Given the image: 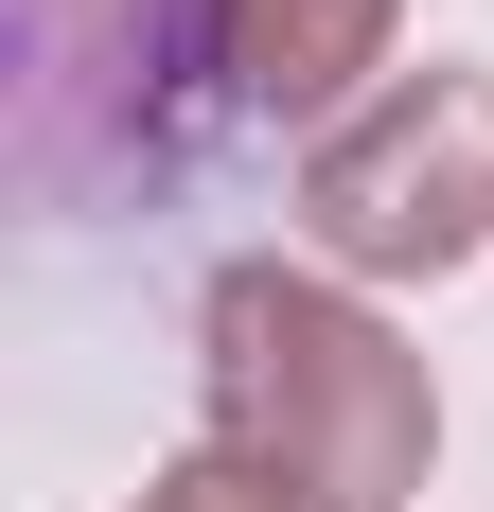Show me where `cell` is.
<instances>
[{
	"instance_id": "3957f363",
	"label": "cell",
	"mask_w": 494,
	"mask_h": 512,
	"mask_svg": "<svg viewBox=\"0 0 494 512\" xmlns=\"http://www.w3.org/2000/svg\"><path fill=\"white\" fill-rule=\"evenodd\" d=\"M300 230L353 283H442L459 248H494V71H406L336 142H300Z\"/></svg>"
},
{
	"instance_id": "277c9868",
	"label": "cell",
	"mask_w": 494,
	"mask_h": 512,
	"mask_svg": "<svg viewBox=\"0 0 494 512\" xmlns=\"http://www.w3.org/2000/svg\"><path fill=\"white\" fill-rule=\"evenodd\" d=\"M389 18L406 0H230V142H265V124L336 142L389 71Z\"/></svg>"
},
{
	"instance_id": "5b68a950",
	"label": "cell",
	"mask_w": 494,
	"mask_h": 512,
	"mask_svg": "<svg viewBox=\"0 0 494 512\" xmlns=\"http://www.w3.org/2000/svg\"><path fill=\"white\" fill-rule=\"evenodd\" d=\"M142 512H283V495H247V477H230V460H212V442H195V460L159 477V495H142Z\"/></svg>"
},
{
	"instance_id": "7a4b0ae2",
	"label": "cell",
	"mask_w": 494,
	"mask_h": 512,
	"mask_svg": "<svg viewBox=\"0 0 494 512\" xmlns=\"http://www.w3.org/2000/svg\"><path fill=\"white\" fill-rule=\"evenodd\" d=\"M230 159V0H18L36 212H159Z\"/></svg>"
},
{
	"instance_id": "6da1fadb",
	"label": "cell",
	"mask_w": 494,
	"mask_h": 512,
	"mask_svg": "<svg viewBox=\"0 0 494 512\" xmlns=\"http://www.w3.org/2000/svg\"><path fill=\"white\" fill-rule=\"evenodd\" d=\"M195 407L212 460L283 512H406L442 460V389L389 318L318 265H212L195 301Z\"/></svg>"
}]
</instances>
